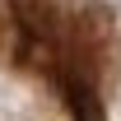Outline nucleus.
I'll return each instance as SVG.
<instances>
[{
	"mask_svg": "<svg viewBox=\"0 0 121 121\" xmlns=\"http://www.w3.org/2000/svg\"><path fill=\"white\" fill-rule=\"evenodd\" d=\"M0 65L42 89L70 121H107L121 19L107 0H0Z\"/></svg>",
	"mask_w": 121,
	"mask_h": 121,
	"instance_id": "1",
	"label": "nucleus"
}]
</instances>
